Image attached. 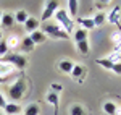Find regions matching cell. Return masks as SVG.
<instances>
[{
    "mask_svg": "<svg viewBox=\"0 0 121 115\" xmlns=\"http://www.w3.org/2000/svg\"><path fill=\"white\" fill-rule=\"evenodd\" d=\"M86 71H87V70H86L82 65H74V67H73V71H71L69 75L74 78V79H78L79 83H82L84 76H86Z\"/></svg>",
    "mask_w": 121,
    "mask_h": 115,
    "instance_id": "obj_7",
    "label": "cell"
},
{
    "mask_svg": "<svg viewBox=\"0 0 121 115\" xmlns=\"http://www.w3.org/2000/svg\"><path fill=\"white\" fill-rule=\"evenodd\" d=\"M116 115H121V106L118 107V110H116Z\"/></svg>",
    "mask_w": 121,
    "mask_h": 115,
    "instance_id": "obj_36",
    "label": "cell"
},
{
    "mask_svg": "<svg viewBox=\"0 0 121 115\" xmlns=\"http://www.w3.org/2000/svg\"><path fill=\"white\" fill-rule=\"evenodd\" d=\"M116 110H118V107L115 102H105L103 104V112L107 115H116Z\"/></svg>",
    "mask_w": 121,
    "mask_h": 115,
    "instance_id": "obj_21",
    "label": "cell"
},
{
    "mask_svg": "<svg viewBox=\"0 0 121 115\" xmlns=\"http://www.w3.org/2000/svg\"><path fill=\"white\" fill-rule=\"evenodd\" d=\"M95 63H97V65H100L102 68H105V70H112L113 65H115V63H112V62H110V60H107V58H97V60H95Z\"/></svg>",
    "mask_w": 121,
    "mask_h": 115,
    "instance_id": "obj_25",
    "label": "cell"
},
{
    "mask_svg": "<svg viewBox=\"0 0 121 115\" xmlns=\"http://www.w3.org/2000/svg\"><path fill=\"white\" fill-rule=\"evenodd\" d=\"M74 23H78L79 24V28H82V29H86L87 32L91 31V29H94L95 26H94V21H92V18H76V21Z\"/></svg>",
    "mask_w": 121,
    "mask_h": 115,
    "instance_id": "obj_12",
    "label": "cell"
},
{
    "mask_svg": "<svg viewBox=\"0 0 121 115\" xmlns=\"http://www.w3.org/2000/svg\"><path fill=\"white\" fill-rule=\"evenodd\" d=\"M28 18H29V15L24 10H18V11L15 13V21H16V23H23V24H24V23L28 21Z\"/></svg>",
    "mask_w": 121,
    "mask_h": 115,
    "instance_id": "obj_22",
    "label": "cell"
},
{
    "mask_svg": "<svg viewBox=\"0 0 121 115\" xmlns=\"http://www.w3.org/2000/svg\"><path fill=\"white\" fill-rule=\"evenodd\" d=\"M5 106H7V99H5V96L0 92V109H5Z\"/></svg>",
    "mask_w": 121,
    "mask_h": 115,
    "instance_id": "obj_33",
    "label": "cell"
},
{
    "mask_svg": "<svg viewBox=\"0 0 121 115\" xmlns=\"http://www.w3.org/2000/svg\"><path fill=\"white\" fill-rule=\"evenodd\" d=\"M29 39H31V41L37 46V44H44V42H45V41H47V36L42 32V31H40V29H37V31H34V32H31V34H29Z\"/></svg>",
    "mask_w": 121,
    "mask_h": 115,
    "instance_id": "obj_11",
    "label": "cell"
},
{
    "mask_svg": "<svg viewBox=\"0 0 121 115\" xmlns=\"http://www.w3.org/2000/svg\"><path fill=\"white\" fill-rule=\"evenodd\" d=\"M113 73H116V75H121V62H118V63H115L112 68Z\"/></svg>",
    "mask_w": 121,
    "mask_h": 115,
    "instance_id": "obj_31",
    "label": "cell"
},
{
    "mask_svg": "<svg viewBox=\"0 0 121 115\" xmlns=\"http://www.w3.org/2000/svg\"><path fill=\"white\" fill-rule=\"evenodd\" d=\"M112 52H115V54H120V55H121V42H120V44H116V46L113 47Z\"/></svg>",
    "mask_w": 121,
    "mask_h": 115,
    "instance_id": "obj_34",
    "label": "cell"
},
{
    "mask_svg": "<svg viewBox=\"0 0 121 115\" xmlns=\"http://www.w3.org/2000/svg\"><path fill=\"white\" fill-rule=\"evenodd\" d=\"M105 19H107V16H105V13L103 11H97V15L92 18L94 21V26H102L103 23H105Z\"/></svg>",
    "mask_w": 121,
    "mask_h": 115,
    "instance_id": "obj_24",
    "label": "cell"
},
{
    "mask_svg": "<svg viewBox=\"0 0 121 115\" xmlns=\"http://www.w3.org/2000/svg\"><path fill=\"white\" fill-rule=\"evenodd\" d=\"M5 81H7V78H3V76H0V84H2V83H5Z\"/></svg>",
    "mask_w": 121,
    "mask_h": 115,
    "instance_id": "obj_35",
    "label": "cell"
},
{
    "mask_svg": "<svg viewBox=\"0 0 121 115\" xmlns=\"http://www.w3.org/2000/svg\"><path fill=\"white\" fill-rule=\"evenodd\" d=\"M56 10H60V3H58L56 0H50V2H47L45 7H44V11H42V16H40V19L47 23V19L52 18V16L55 15Z\"/></svg>",
    "mask_w": 121,
    "mask_h": 115,
    "instance_id": "obj_5",
    "label": "cell"
},
{
    "mask_svg": "<svg viewBox=\"0 0 121 115\" xmlns=\"http://www.w3.org/2000/svg\"><path fill=\"white\" fill-rule=\"evenodd\" d=\"M26 83H24V79L23 78H18L16 81H13L11 84H8L7 87V91H8V97L10 99H13V101H19V99H23L24 94H26Z\"/></svg>",
    "mask_w": 121,
    "mask_h": 115,
    "instance_id": "obj_2",
    "label": "cell"
},
{
    "mask_svg": "<svg viewBox=\"0 0 121 115\" xmlns=\"http://www.w3.org/2000/svg\"><path fill=\"white\" fill-rule=\"evenodd\" d=\"M2 39H3V34H2V31H0V41H2Z\"/></svg>",
    "mask_w": 121,
    "mask_h": 115,
    "instance_id": "obj_37",
    "label": "cell"
},
{
    "mask_svg": "<svg viewBox=\"0 0 121 115\" xmlns=\"http://www.w3.org/2000/svg\"><path fill=\"white\" fill-rule=\"evenodd\" d=\"M0 115H5V114H2V112H0Z\"/></svg>",
    "mask_w": 121,
    "mask_h": 115,
    "instance_id": "obj_39",
    "label": "cell"
},
{
    "mask_svg": "<svg viewBox=\"0 0 121 115\" xmlns=\"http://www.w3.org/2000/svg\"><path fill=\"white\" fill-rule=\"evenodd\" d=\"M5 115H18L21 114L23 110H21V106L18 104H15V102H7V106H5Z\"/></svg>",
    "mask_w": 121,
    "mask_h": 115,
    "instance_id": "obj_13",
    "label": "cell"
},
{
    "mask_svg": "<svg viewBox=\"0 0 121 115\" xmlns=\"http://www.w3.org/2000/svg\"><path fill=\"white\" fill-rule=\"evenodd\" d=\"M78 7H79V2L78 0H69L68 2V8H69V18L73 19V18H76L78 16Z\"/></svg>",
    "mask_w": 121,
    "mask_h": 115,
    "instance_id": "obj_19",
    "label": "cell"
},
{
    "mask_svg": "<svg viewBox=\"0 0 121 115\" xmlns=\"http://www.w3.org/2000/svg\"><path fill=\"white\" fill-rule=\"evenodd\" d=\"M15 16L11 13H2V19H0V26L2 28H13L15 26Z\"/></svg>",
    "mask_w": 121,
    "mask_h": 115,
    "instance_id": "obj_10",
    "label": "cell"
},
{
    "mask_svg": "<svg viewBox=\"0 0 121 115\" xmlns=\"http://www.w3.org/2000/svg\"><path fill=\"white\" fill-rule=\"evenodd\" d=\"M73 37H74L76 44L78 42H82V41H87V31L82 28H78L74 29V32H73Z\"/></svg>",
    "mask_w": 121,
    "mask_h": 115,
    "instance_id": "obj_16",
    "label": "cell"
},
{
    "mask_svg": "<svg viewBox=\"0 0 121 115\" xmlns=\"http://www.w3.org/2000/svg\"><path fill=\"white\" fill-rule=\"evenodd\" d=\"M69 114H71V115H86V112H84V107L82 106L76 104V106H73L71 109H69Z\"/></svg>",
    "mask_w": 121,
    "mask_h": 115,
    "instance_id": "obj_26",
    "label": "cell"
},
{
    "mask_svg": "<svg viewBox=\"0 0 121 115\" xmlns=\"http://www.w3.org/2000/svg\"><path fill=\"white\" fill-rule=\"evenodd\" d=\"M3 62H7L11 67L19 68V70L26 68V65H28V60L23 57V55H19V54H7V55L3 57Z\"/></svg>",
    "mask_w": 121,
    "mask_h": 115,
    "instance_id": "obj_4",
    "label": "cell"
},
{
    "mask_svg": "<svg viewBox=\"0 0 121 115\" xmlns=\"http://www.w3.org/2000/svg\"><path fill=\"white\" fill-rule=\"evenodd\" d=\"M39 26H40V21H37L36 18H32V16H29L28 21L24 23V28H26V31H28L29 34H31V32H34V31H37Z\"/></svg>",
    "mask_w": 121,
    "mask_h": 115,
    "instance_id": "obj_14",
    "label": "cell"
},
{
    "mask_svg": "<svg viewBox=\"0 0 121 115\" xmlns=\"http://www.w3.org/2000/svg\"><path fill=\"white\" fill-rule=\"evenodd\" d=\"M112 42L115 44V46L121 42V31H115V32H112Z\"/></svg>",
    "mask_w": 121,
    "mask_h": 115,
    "instance_id": "obj_28",
    "label": "cell"
},
{
    "mask_svg": "<svg viewBox=\"0 0 121 115\" xmlns=\"http://www.w3.org/2000/svg\"><path fill=\"white\" fill-rule=\"evenodd\" d=\"M73 67H74L73 60H68V58L61 60V62H60V65H58V68H60L63 73H71V71H73Z\"/></svg>",
    "mask_w": 121,
    "mask_h": 115,
    "instance_id": "obj_17",
    "label": "cell"
},
{
    "mask_svg": "<svg viewBox=\"0 0 121 115\" xmlns=\"http://www.w3.org/2000/svg\"><path fill=\"white\" fill-rule=\"evenodd\" d=\"M47 102L53 106V115H58V109H60V96L55 92H48L47 94Z\"/></svg>",
    "mask_w": 121,
    "mask_h": 115,
    "instance_id": "obj_9",
    "label": "cell"
},
{
    "mask_svg": "<svg viewBox=\"0 0 121 115\" xmlns=\"http://www.w3.org/2000/svg\"><path fill=\"white\" fill-rule=\"evenodd\" d=\"M107 19H108L110 24H116L118 28H121L120 26V19H121V7L120 5H115V7H113L112 11H110V15L107 16Z\"/></svg>",
    "mask_w": 121,
    "mask_h": 115,
    "instance_id": "obj_6",
    "label": "cell"
},
{
    "mask_svg": "<svg viewBox=\"0 0 121 115\" xmlns=\"http://www.w3.org/2000/svg\"><path fill=\"white\" fill-rule=\"evenodd\" d=\"M40 112V109H39L37 104H34V102H31L29 106L24 107V110H23V115H39Z\"/></svg>",
    "mask_w": 121,
    "mask_h": 115,
    "instance_id": "obj_18",
    "label": "cell"
},
{
    "mask_svg": "<svg viewBox=\"0 0 121 115\" xmlns=\"http://www.w3.org/2000/svg\"><path fill=\"white\" fill-rule=\"evenodd\" d=\"M8 46H7V41L5 39H2L0 41V57H5L7 54H8Z\"/></svg>",
    "mask_w": 121,
    "mask_h": 115,
    "instance_id": "obj_27",
    "label": "cell"
},
{
    "mask_svg": "<svg viewBox=\"0 0 121 115\" xmlns=\"http://www.w3.org/2000/svg\"><path fill=\"white\" fill-rule=\"evenodd\" d=\"M94 5H95V7H99L100 11H102L103 7H108V5H110V2H94Z\"/></svg>",
    "mask_w": 121,
    "mask_h": 115,
    "instance_id": "obj_32",
    "label": "cell"
},
{
    "mask_svg": "<svg viewBox=\"0 0 121 115\" xmlns=\"http://www.w3.org/2000/svg\"><path fill=\"white\" fill-rule=\"evenodd\" d=\"M0 19H2V11H0Z\"/></svg>",
    "mask_w": 121,
    "mask_h": 115,
    "instance_id": "obj_38",
    "label": "cell"
},
{
    "mask_svg": "<svg viewBox=\"0 0 121 115\" xmlns=\"http://www.w3.org/2000/svg\"><path fill=\"white\" fill-rule=\"evenodd\" d=\"M34 47H36V44L29 39V36H26V37L19 42V49H21L23 52H26V54H28V52H31V50H34Z\"/></svg>",
    "mask_w": 121,
    "mask_h": 115,
    "instance_id": "obj_15",
    "label": "cell"
},
{
    "mask_svg": "<svg viewBox=\"0 0 121 115\" xmlns=\"http://www.w3.org/2000/svg\"><path fill=\"white\" fill-rule=\"evenodd\" d=\"M55 19L58 21V24L65 29L69 36L74 32V21L69 18V15H68L66 10H56L55 11Z\"/></svg>",
    "mask_w": 121,
    "mask_h": 115,
    "instance_id": "obj_3",
    "label": "cell"
},
{
    "mask_svg": "<svg viewBox=\"0 0 121 115\" xmlns=\"http://www.w3.org/2000/svg\"><path fill=\"white\" fill-rule=\"evenodd\" d=\"M42 32L45 36H50V37H53V39H61V41H68V39L71 37L58 23H45L44 28H42Z\"/></svg>",
    "mask_w": 121,
    "mask_h": 115,
    "instance_id": "obj_1",
    "label": "cell"
},
{
    "mask_svg": "<svg viewBox=\"0 0 121 115\" xmlns=\"http://www.w3.org/2000/svg\"><path fill=\"white\" fill-rule=\"evenodd\" d=\"M50 89H52V92H55V94H60V92L63 91V86H61L60 83H52V84H50Z\"/></svg>",
    "mask_w": 121,
    "mask_h": 115,
    "instance_id": "obj_30",
    "label": "cell"
},
{
    "mask_svg": "<svg viewBox=\"0 0 121 115\" xmlns=\"http://www.w3.org/2000/svg\"><path fill=\"white\" fill-rule=\"evenodd\" d=\"M15 70H16V68H15V67H11L10 63L3 62V60H0V76L8 78V76H11V75L15 73Z\"/></svg>",
    "mask_w": 121,
    "mask_h": 115,
    "instance_id": "obj_8",
    "label": "cell"
},
{
    "mask_svg": "<svg viewBox=\"0 0 121 115\" xmlns=\"http://www.w3.org/2000/svg\"><path fill=\"white\" fill-rule=\"evenodd\" d=\"M105 58H107V60H110L112 63H118V62L121 60V55H120V54H115V52H112L108 57H105Z\"/></svg>",
    "mask_w": 121,
    "mask_h": 115,
    "instance_id": "obj_29",
    "label": "cell"
},
{
    "mask_svg": "<svg viewBox=\"0 0 121 115\" xmlns=\"http://www.w3.org/2000/svg\"><path fill=\"white\" fill-rule=\"evenodd\" d=\"M7 41V46H8V49H18L19 47V42H21V39L16 36V34H11L8 39H5Z\"/></svg>",
    "mask_w": 121,
    "mask_h": 115,
    "instance_id": "obj_20",
    "label": "cell"
},
{
    "mask_svg": "<svg viewBox=\"0 0 121 115\" xmlns=\"http://www.w3.org/2000/svg\"><path fill=\"white\" fill-rule=\"evenodd\" d=\"M76 46H78V52H79L81 55H87V54H89V50H91V49H89V41L78 42Z\"/></svg>",
    "mask_w": 121,
    "mask_h": 115,
    "instance_id": "obj_23",
    "label": "cell"
}]
</instances>
